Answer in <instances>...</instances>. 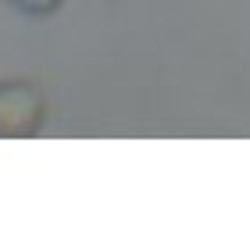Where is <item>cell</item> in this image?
I'll use <instances>...</instances> for the list:
<instances>
[{"label":"cell","mask_w":250,"mask_h":250,"mask_svg":"<svg viewBox=\"0 0 250 250\" xmlns=\"http://www.w3.org/2000/svg\"><path fill=\"white\" fill-rule=\"evenodd\" d=\"M40 89L29 83L0 86V136H29L40 125Z\"/></svg>","instance_id":"1"}]
</instances>
